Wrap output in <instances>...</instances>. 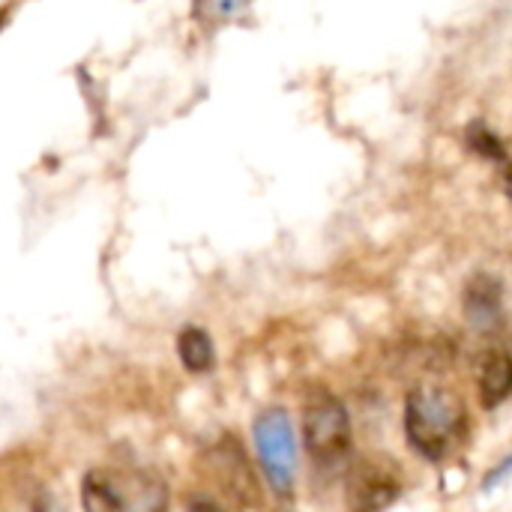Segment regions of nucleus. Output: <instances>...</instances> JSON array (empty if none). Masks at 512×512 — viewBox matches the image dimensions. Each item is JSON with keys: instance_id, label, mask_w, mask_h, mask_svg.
Here are the masks:
<instances>
[{"instance_id": "f257e3e1", "label": "nucleus", "mask_w": 512, "mask_h": 512, "mask_svg": "<svg viewBox=\"0 0 512 512\" xmlns=\"http://www.w3.org/2000/svg\"><path fill=\"white\" fill-rule=\"evenodd\" d=\"M468 429V411L456 390L444 384H423L408 393L405 435L414 453L429 462H441Z\"/></svg>"}, {"instance_id": "f03ea898", "label": "nucleus", "mask_w": 512, "mask_h": 512, "mask_svg": "<svg viewBox=\"0 0 512 512\" xmlns=\"http://www.w3.org/2000/svg\"><path fill=\"white\" fill-rule=\"evenodd\" d=\"M255 450L261 459V468L267 474V483L279 498H291L294 492V474H297V441L294 426L285 408H267L258 414L255 426Z\"/></svg>"}, {"instance_id": "7ed1b4c3", "label": "nucleus", "mask_w": 512, "mask_h": 512, "mask_svg": "<svg viewBox=\"0 0 512 512\" xmlns=\"http://www.w3.org/2000/svg\"><path fill=\"white\" fill-rule=\"evenodd\" d=\"M303 444L318 465H336L351 450L348 408L327 390H318L303 408Z\"/></svg>"}, {"instance_id": "20e7f679", "label": "nucleus", "mask_w": 512, "mask_h": 512, "mask_svg": "<svg viewBox=\"0 0 512 512\" xmlns=\"http://www.w3.org/2000/svg\"><path fill=\"white\" fill-rule=\"evenodd\" d=\"M402 492V477L390 462L366 459L348 477V507L351 512L387 510Z\"/></svg>"}, {"instance_id": "39448f33", "label": "nucleus", "mask_w": 512, "mask_h": 512, "mask_svg": "<svg viewBox=\"0 0 512 512\" xmlns=\"http://www.w3.org/2000/svg\"><path fill=\"white\" fill-rule=\"evenodd\" d=\"M465 315L477 330H495L504 318V291L495 276H474L465 288Z\"/></svg>"}, {"instance_id": "423d86ee", "label": "nucleus", "mask_w": 512, "mask_h": 512, "mask_svg": "<svg viewBox=\"0 0 512 512\" xmlns=\"http://www.w3.org/2000/svg\"><path fill=\"white\" fill-rule=\"evenodd\" d=\"M512 393V354L492 351L480 366V402L483 408H498Z\"/></svg>"}, {"instance_id": "0eeeda50", "label": "nucleus", "mask_w": 512, "mask_h": 512, "mask_svg": "<svg viewBox=\"0 0 512 512\" xmlns=\"http://www.w3.org/2000/svg\"><path fill=\"white\" fill-rule=\"evenodd\" d=\"M81 507L84 512H132L126 507L120 489L102 471H90L81 480Z\"/></svg>"}, {"instance_id": "6e6552de", "label": "nucleus", "mask_w": 512, "mask_h": 512, "mask_svg": "<svg viewBox=\"0 0 512 512\" xmlns=\"http://www.w3.org/2000/svg\"><path fill=\"white\" fill-rule=\"evenodd\" d=\"M177 354H180V363L201 375V372H210L213 363H216V351H213V342L210 336L201 330V327H183L180 336H177Z\"/></svg>"}, {"instance_id": "1a4fd4ad", "label": "nucleus", "mask_w": 512, "mask_h": 512, "mask_svg": "<svg viewBox=\"0 0 512 512\" xmlns=\"http://www.w3.org/2000/svg\"><path fill=\"white\" fill-rule=\"evenodd\" d=\"M468 144H471V150H477L480 156L495 159V162L507 156V150H504L501 138H498L486 123H471V129H468Z\"/></svg>"}, {"instance_id": "9d476101", "label": "nucleus", "mask_w": 512, "mask_h": 512, "mask_svg": "<svg viewBox=\"0 0 512 512\" xmlns=\"http://www.w3.org/2000/svg\"><path fill=\"white\" fill-rule=\"evenodd\" d=\"M186 512H225L219 504H213L210 498H195L192 504H189V510Z\"/></svg>"}, {"instance_id": "9b49d317", "label": "nucleus", "mask_w": 512, "mask_h": 512, "mask_svg": "<svg viewBox=\"0 0 512 512\" xmlns=\"http://www.w3.org/2000/svg\"><path fill=\"white\" fill-rule=\"evenodd\" d=\"M507 198H510V201H512V168H510V171H507Z\"/></svg>"}]
</instances>
